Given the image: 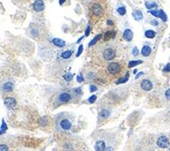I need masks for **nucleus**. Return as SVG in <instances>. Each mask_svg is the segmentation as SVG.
<instances>
[{
  "mask_svg": "<svg viewBox=\"0 0 170 151\" xmlns=\"http://www.w3.org/2000/svg\"><path fill=\"white\" fill-rule=\"evenodd\" d=\"M73 92L71 91H67V90H62L60 91L59 94H57L56 96V100H55V106H60L62 104H66L68 102H71L73 100Z\"/></svg>",
  "mask_w": 170,
  "mask_h": 151,
  "instance_id": "1",
  "label": "nucleus"
},
{
  "mask_svg": "<svg viewBox=\"0 0 170 151\" xmlns=\"http://www.w3.org/2000/svg\"><path fill=\"white\" fill-rule=\"evenodd\" d=\"M102 57L105 61L113 60V58L115 57V50L110 45H106L105 47H103L102 50Z\"/></svg>",
  "mask_w": 170,
  "mask_h": 151,
  "instance_id": "2",
  "label": "nucleus"
},
{
  "mask_svg": "<svg viewBox=\"0 0 170 151\" xmlns=\"http://www.w3.org/2000/svg\"><path fill=\"white\" fill-rule=\"evenodd\" d=\"M73 127V123L67 117H62L58 121V129L61 131H68Z\"/></svg>",
  "mask_w": 170,
  "mask_h": 151,
  "instance_id": "3",
  "label": "nucleus"
},
{
  "mask_svg": "<svg viewBox=\"0 0 170 151\" xmlns=\"http://www.w3.org/2000/svg\"><path fill=\"white\" fill-rule=\"evenodd\" d=\"M107 71H108V73H111V75L117 76L121 73V71H122V65L118 62H111V63H109V65L107 66Z\"/></svg>",
  "mask_w": 170,
  "mask_h": 151,
  "instance_id": "4",
  "label": "nucleus"
},
{
  "mask_svg": "<svg viewBox=\"0 0 170 151\" xmlns=\"http://www.w3.org/2000/svg\"><path fill=\"white\" fill-rule=\"evenodd\" d=\"M89 10L90 13L92 14L96 17H100V16L103 14V6L100 3H92L90 6H89Z\"/></svg>",
  "mask_w": 170,
  "mask_h": 151,
  "instance_id": "5",
  "label": "nucleus"
},
{
  "mask_svg": "<svg viewBox=\"0 0 170 151\" xmlns=\"http://www.w3.org/2000/svg\"><path fill=\"white\" fill-rule=\"evenodd\" d=\"M29 36H31L33 38L37 39L38 37H40L41 34V29H40V26L37 25V24H31L29 29Z\"/></svg>",
  "mask_w": 170,
  "mask_h": 151,
  "instance_id": "6",
  "label": "nucleus"
},
{
  "mask_svg": "<svg viewBox=\"0 0 170 151\" xmlns=\"http://www.w3.org/2000/svg\"><path fill=\"white\" fill-rule=\"evenodd\" d=\"M148 13H150L151 15H153L155 17H157V18H161L164 22H166L167 21V15H166V13L164 12L163 10H148Z\"/></svg>",
  "mask_w": 170,
  "mask_h": 151,
  "instance_id": "7",
  "label": "nucleus"
},
{
  "mask_svg": "<svg viewBox=\"0 0 170 151\" xmlns=\"http://www.w3.org/2000/svg\"><path fill=\"white\" fill-rule=\"evenodd\" d=\"M140 86H141V88L143 89V90L149 91L153 88V83H152V81L149 80V79H144V80L141 81Z\"/></svg>",
  "mask_w": 170,
  "mask_h": 151,
  "instance_id": "8",
  "label": "nucleus"
},
{
  "mask_svg": "<svg viewBox=\"0 0 170 151\" xmlns=\"http://www.w3.org/2000/svg\"><path fill=\"white\" fill-rule=\"evenodd\" d=\"M157 147H160V148H163V149L167 148V147H169V138L166 136H161L160 138H157Z\"/></svg>",
  "mask_w": 170,
  "mask_h": 151,
  "instance_id": "9",
  "label": "nucleus"
},
{
  "mask_svg": "<svg viewBox=\"0 0 170 151\" xmlns=\"http://www.w3.org/2000/svg\"><path fill=\"white\" fill-rule=\"evenodd\" d=\"M4 105L8 107V109H13L17 105V101H16V99L12 98V96H8V98L4 99Z\"/></svg>",
  "mask_w": 170,
  "mask_h": 151,
  "instance_id": "10",
  "label": "nucleus"
},
{
  "mask_svg": "<svg viewBox=\"0 0 170 151\" xmlns=\"http://www.w3.org/2000/svg\"><path fill=\"white\" fill-rule=\"evenodd\" d=\"M110 115V109H108V108H103V109H101L99 111V113H98V119H99V121H102V120H106V119H108Z\"/></svg>",
  "mask_w": 170,
  "mask_h": 151,
  "instance_id": "11",
  "label": "nucleus"
},
{
  "mask_svg": "<svg viewBox=\"0 0 170 151\" xmlns=\"http://www.w3.org/2000/svg\"><path fill=\"white\" fill-rule=\"evenodd\" d=\"M123 39L127 42L132 41V39H134V31L129 29H126L123 31Z\"/></svg>",
  "mask_w": 170,
  "mask_h": 151,
  "instance_id": "12",
  "label": "nucleus"
},
{
  "mask_svg": "<svg viewBox=\"0 0 170 151\" xmlns=\"http://www.w3.org/2000/svg\"><path fill=\"white\" fill-rule=\"evenodd\" d=\"M14 90V83L10 82V81H8L5 83L2 84V91H5V92H12Z\"/></svg>",
  "mask_w": 170,
  "mask_h": 151,
  "instance_id": "13",
  "label": "nucleus"
},
{
  "mask_svg": "<svg viewBox=\"0 0 170 151\" xmlns=\"http://www.w3.org/2000/svg\"><path fill=\"white\" fill-rule=\"evenodd\" d=\"M33 8L36 12H42L45 8L44 2L43 1H35L34 4H33Z\"/></svg>",
  "mask_w": 170,
  "mask_h": 151,
  "instance_id": "14",
  "label": "nucleus"
},
{
  "mask_svg": "<svg viewBox=\"0 0 170 151\" xmlns=\"http://www.w3.org/2000/svg\"><path fill=\"white\" fill-rule=\"evenodd\" d=\"M151 52H152V50H151V47H150L149 45H144L141 50V54H142L143 57H148V56H150Z\"/></svg>",
  "mask_w": 170,
  "mask_h": 151,
  "instance_id": "15",
  "label": "nucleus"
},
{
  "mask_svg": "<svg viewBox=\"0 0 170 151\" xmlns=\"http://www.w3.org/2000/svg\"><path fill=\"white\" fill-rule=\"evenodd\" d=\"M106 149V145L103 141H98L94 144V150L96 151H105Z\"/></svg>",
  "mask_w": 170,
  "mask_h": 151,
  "instance_id": "16",
  "label": "nucleus"
},
{
  "mask_svg": "<svg viewBox=\"0 0 170 151\" xmlns=\"http://www.w3.org/2000/svg\"><path fill=\"white\" fill-rule=\"evenodd\" d=\"M132 17L134 18V20L136 21H141L143 20V13H142L141 10H134L132 12Z\"/></svg>",
  "mask_w": 170,
  "mask_h": 151,
  "instance_id": "17",
  "label": "nucleus"
},
{
  "mask_svg": "<svg viewBox=\"0 0 170 151\" xmlns=\"http://www.w3.org/2000/svg\"><path fill=\"white\" fill-rule=\"evenodd\" d=\"M52 43L54 45H56L57 47H64L66 45V42L59 39V38H54V39L52 40Z\"/></svg>",
  "mask_w": 170,
  "mask_h": 151,
  "instance_id": "18",
  "label": "nucleus"
},
{
  "mask_svg": "<svg viewBox=\"0 0 170 151\" xmlns=\"http://www.w3.org/2000/svg\"><path fill=\"white\" fill-rule=\"evenodd\" d=\"M115 37V31H108L104 34V41H108V40L113 39Z\"/></svg>",
  "mask_w": 170,
  "mask_h": 151,
  "instance_id": "19",
  "label": "nucleus"
},
{
  "mask_svg": "<svg viewBox=\"0 0 170 151\" xmlns=\"http://www.w3.org/2000/svg\"><path fill=\"white\" fill-rule=\"evenodd\" d=\"M73 56V50H64V52H61L60 57L62 58V59H64V60H67V59H69V58Z\"/></svg>",
  "mask_w": 170,
  "mask_h": 151,
  "instance_id": "20",
  "label": "nucleus"
},
{
  "mask_svg": "<svg viewBox=\"0 0 170 151\" xmlns=\"http://www.w3.org/2000/svg\"><path fill=\"white\" fill-rule=\"evenodd\" d=\"M63 148L65 149L66 151H73L75 150V144L73 142H65L63 145Z\"/></svg>",
  "mask_w": 170,
  "mask_h": 151,
  "instance_id": "21",
  "label": "nucleus"
},
{
  "mask_svg": "<svg viewBox=\"0 0 170 151\" xmlns=\"http://www.w3.org/2000/svg\"><path fill=\"white\" fill-rule=\"evenodd\" d=\"M145 6L148 8V10H152V8H157V3L155 1H146L145 2Z\"/></svg>",
  "mask_w": 170,
  "mask_h": 151,
  "instance_id": "22",
  "label": "nucleus"
},
{
  "mask_svg": "<svg viewBox=\"0 0 170 151\" xmlns=\"http://www.w3.org/2000/svg\"><path fill=\"white\" fill-rule=\"evenodd\" d=\"M155 35H157V33L155 31H151V29H148V31H145V37L149 38V39H153L155 37Z\"/></svg>",
  "mask_w": 170,
  "mask_h": 151,
  "instance_id": "23",
  "label": "nucleus"
},
{
  "mask_svg": "<svg viewBox=\"0 0 170 151\" xmlns=\"http://www.w3.org/2000/svg\"><path fill=\"white\" fill-rule=\"evenodd\" d=\"M117 12L120 16H124L126 14V6L125 5H119L117 8Z\"/></svg>",
  "mask_w": 170,
  "mask_h": 151,
  "instance_id": "24",
  "label": "nucleus"
},
{
  "mask_svg": "<svg viewBox=\"0 0 170 151\" xmlns=\"http://www.w3.org/2000/svg\"><path fill=\"white\" fill-rule=\"evenodd\" d=\"M71 92H73V96H81L82 94H83V91H82L81 87H77V88H73Z\"/></svg>",
  "mask_w": 170,
  "mask_h": 151,
  "instance_id": "25",
  "label": "nucleus"
},
{
  "mask_svg": "<svg viewBox=\"0 0 170 151\" xmlns=\"http://www.w3.org/2000/svg\"><path fill=\"white\" fill-rule=\"evenodd\" d=\"M86 78L88 79L89 81H92L94 80V79L97 78V73H94V71H86Z\"/></svg>",
  "mask_w": 170,
  "mask_h": 151,
  "instance_id": "26",
  "label": "nucleus"
},
{
  "mask_svg": "<svg viewBox=\"0 0 170 151\" xmlns=\"http://www.w3.org/2000/svg\"><path fill=\"white\" fill-rule=\"evenodd\" d=\"M102 36H103V35H98V36L94 37V39H92V41H90V42L88 43V47H89V46H92V45L96 44V43H97V42L99 41V40L101 39V38H102Z\"/></svg>",
  "mask_w": 170,
  "mask_h": 151,
  "instance_id": "27",
  "label": "nucleus"
},
{
  "mask_svg": "<svg viewBox=\"0 0 170 151\" xmlns=\"http://www.w3.org/2000/svg\"><path fill=\"white\" fill-rule=\"evenodd\" d=\"M141 63H143V61H142V60L130 61V62L128 63V67H129V68H132V67H134V66H136V65H139V64H141Z\"/></svg>",
  "mask_w": 170,
  "mask_h": 151,
  "instance_id": "28",
  "label": "nucleus"
},
{
  "mask_svg": "<svg viewBox=\"0 0 170 151\" xmlns=\"http://www.w3.org/2000/svg\"><path fill=\"white\" fill-rule=\"evenodd\" d=\"M73 75L71 73H64V75H63V79H64L66 82H71V81L73 80Z\"/></svg>",
  "mask_w": 170,
  "mask_h": 151,
  "instance_id": "29",
  "label": "nucleus"
},
{
  "mask_svg": "<svg viewBox=\"0 0 170 151\" xmlns=\"http://www.w3.org/2000/svg\"><path fill=\"white\" fill-rule=\"evenodd\" d=\"M39 124L41 126H46L48 124V117H41L39 120Z\"/></svg>",
  "mask_w": 170,
  "mask_h": 151,
  "instance_id": "30",
  "label": "nucleus"
},
{
  "mask_svg": "<svg viewBox=\"0 0 170 151\" xmlns=\"http://www.w3.org/2000/svg\"><path fill=\"white\" fill-rule=\"evenodd\" d=\"M128 76H129V73H127L125 76V78H122V79H120V80L117 81V84H121V83H125V82H127V80H128Z\"/></svg>",
  "mask_w": 170,
  "mask_h": 151,
  "instance_id": "31",
  "label": "nucleus"
},
{
  "mask_svg": "<svg viewBox=\"0 0 170 151\" xmlns=\"http://www.w3.org/2000/svg\"><path fill=\"white\" fill-rule=\"evenodd\" d=\"M96 100H97V96H89L88 98V100H87V101H88V103H90V104H92V103H94V102H96Z\"/></svg>",
  "mask_w": 170,
  "mask_h": 151,
  "instance_id": "32",
  "label": "nucleus"
},
{
  "mask_svg": "<svg viewBox=\"0 0 170 151\" xmlns=\"http://www.w3.org/2000/svg\"><path fill=\"white\" fill-rule=\"evenodd\" d=\"M132 55L134 56V57H136V56L139 55V50H138V47L134 46V48H132Z\"/></svg>",
  "mask_w": 170,
  "mask_h": 151,
  "instance_id": "33",
  "label": "nucleus"
},
{
  "mask_svg": "<svg viewBox=\"0 0 170 151\" xmlns=\"http://www.w3.org/2000/svg\"><path fill=\"white\" fill-rule=\"evenodd\" d=\"M4 130H6V124L4 123V121H2V125H1V134L4 133Z\"/></svg>",
  "mask_w": 170,
  "mask_h": 151,
  "instance_id": "34",
  "label": "nucleus"
},
{
  "mask_svg": "<svg viewBox=\"0 0 170 151\" xmlns=\"http://www.w3.org/2000/svg\"><path fill=\"white\" fill-rule=\"evenodd\" d=\"M77 81H78L79 83H82V82H84V78L82 75H78L77 76Z\"/></svg>",
  "mask_w": 170,
  "mask_h": 151,
  "instance_id": "35",
  "label": "nucleus"
},
{
  "mask_svg": "<svg viewBox=\"0 0 170 151\" xmlns=\"http://www.w3.org/2000/svg\"><path fill=\"white\" fill-rule=\"evenodd\" d=\"M83 52V45H80V46H79V48H78V52H77V57H79V56L81 55V52Z\"/></svg>",
  "mask_w": 170,
  "mask_h": 151,
  "instance_id": "36",
  "label": "nucleus"
},
{
  "mask_svg": "<svg viewBox=\"0 0 170 151\" xmlns=\"http://www.w3.org/2000/svg\"><path fill=\"white\" fill-rule=\"evenodd\" d=\"M89 90H90V92H94V91L98 90V87L96 85H89Z\"/></svg>",
  "mask_w": 170,
  "mask_h": 151,
  "instance_id": "37",
  "label": "nucleus"
},
{
  "mask_svg": "<svg viewBox=\"0 0 170 151\" xmlns=\"http://www.w3.org/2000/svg\"><path fill=\"white\" fill-rule=\"evenodd\" d=\"M150 23H151V25H153V26H159V25H160V23H159V21L155 20V19H153V20L150 21Z\"/></svg>",
  "mask_w": 170,
  "mask_h": 151,
  "instance_id": "38",
  "label": "nucleus"
},
{
  "mask_svg": "<svg viewBox=\"0 0 170 151\" xmlns=\"http://www.w3.org/2000/svg\"><path fill=\"white\" fill-rule=\"evenodd\" d=\"M0 151H8V148L6 145H4V144H2L1 146H0Z\"/></svg>",
  "mask_w": 170,
  "mask_h": 151,
  "instance_id": "39",
  "label": "nucleus"
},
{
  "mask_svg": "<svg viewBox=\"0 0 170 151\" xmlns=\"http://www.w3.org/2000/svg\"><path fill=\"white\" fill-rule=\"evenodd\" d=\"M165 98L167 100H170V88H168L167 90L165 91Z\"/></svg>",
  "mask_w": 170,
  "mask_h": 151,
  "instance_id": "40",
  "label": "nucleus"
},
{
  "mask_svg": "<svg viewBox=\"0 0 170 151\" xmlns=\"http://www.w3.org/2000/svg\"><path fill=\"white\" fill-rule=\"evenodd\" d=\"M163 71H170V63H168V64H166L165 65V67H164V69H163Z\"/></svg>",
  "mask_w": 170,
  "mask_h": 151,
  "instance_id": "41",
  "label": "nucleus"
},
{
  "mask_svg": "<svg viewBox=\"0 0 170 151\" xmlns=\"http://www.w3.org/2000/svg\"><path fill=\"white\" fill-rule=\"evenodd\" d=\"M89 33H90V25L87 26L86 31H85V37H86V36H89Z\"/></svg>",
  "mask_w": 170,
  "mask_h": 151,
  "instance_id": "42",
  "label": "nucleus"
},
{
  "mask_svg": "<svg viewBox=\"0 0 170 151\" xmlns=\"http://www.w3.org/2000/svg\"><path fill=\"white\" fill-rule=\"evenodd\" d=\"M105 151H115V149L113 147H107V148L105 149Z\"/></svg>",
  "mask_w": 170,
  "mask_h": 151,
  "instance_id": "43",
  "label": "nucleus"
},
{
  "mask_svg": "<svg viewBox=\"0 0 170 151\" xmlns=\"http://www.w3.org/2000/svg\"><path fill=\"white\" fill-rule=\"evenodd\" d=\"M107 24L108 25H113V21H110V20H107Z\"/></svg>",
  "mask_w": 170,
  "mask_h": 151,
  "instance_id": "44",
  "label": "nucleus"
},
{
  "mask_svg": "<svg viewBox=\"0 0 170 151\" xmlns=\"http://www.w3.org/2000/svg\"><path fill=\"white\" fill-rule=\"evenodd\" d=\"M142 75H143V73H138V75H136V79H138V78H140V76H142Z\"/></svg>",
  "mask_w": 170,
  "mask_h": 151,
  "instance_id": "45",
  "label": "nucleus"
},
{
  "mask_svg": "<svg viewBox=\"0 0 170 151\" xmlns=\"http://www.w3.org/2000/svg\"><path fill=\"white\" fill-rule=\"evenodd\" d=\"M63 2H64V0H60V2H59V3H60V5H62Z\"/></svg>",
  "mask_w": 170,
  "mask_h": 151,
  "instance_id": "46",
  "label": "nucleus"
},
{
  "mask_svg": "<svg viewBox=\"0 0 170 151\" xmlns=\"http://www.w3.org/2000/svg\"><path fill=\"white\" fill-rule=\"evenodd\" d=\"M169 111H170V110H169Z\"/></svg>",
  "mask_w": 170,
  "mask_h": 151,
  "instance_id": "47",
  "label": "nucleus"
}]
</instances>
